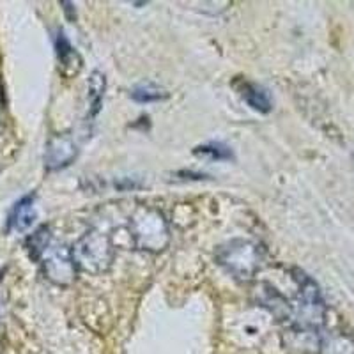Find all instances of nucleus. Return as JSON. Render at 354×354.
<instances>
[{"label": "nucleus", "mask_w": 354, "mask_h": 354, "mask_svg": "<svg viewBox=\"0 0 354 354\" xmlns=\"http://www.w3.org/2000/svg\"><path fill=\"white\" fill-rule=\"evenodd\" d=\"M292 278L298 287V296L292 303L289 324L296 333H319L326 322V305L321 289L308 274L299 270L292 271Z\"/></svg>", "instance_id": "f257e3e1"}, {"label": "nucleus", "mask_w": 354, "mask_h": 354, "mask_svg": "<svg viewBox=\"0 0 354 354\" xmlns=\"http://www.w3.org/2000/svg\"><path fill=\"white\" fill-rule=\"evenodd\" d=\"M319 354H354V338L347 333H328L319 340Z\"/></svg>", "instance_id": "9b49d317"}, {"label": "nucleus", "mask_w": 354, "mask_h": 354, "mask_svg": "<svg viewBox=\"0 0 354 354\" xmlns=\"http://www.w3.org/2000/svg\"><path fill=\"white\" fill-rule=\"evenodd\" d=\"M236 87H238L239 96L246 101V105L252 110L259 113H270L273 110V100L266 87L248 80H239Z\"/></svg>", "instance_id": "6e6552de"}, {"label": "nucleus", "mask_w": 354, "mask_h": 354, "mask_svg": "<svg viewBox=\"0 0 354 354\" xmlns=\"http://www.w3.org/2000/svg\"><path fill=\"white\" fill-rule=\"evenodd\" d=\"M52 243V234H50L48 227H39L32 236H28L27 239V250L30 257L34 261H39L41 255L44 254V250L48 248Z\"/></svg>", "instance_id": "ddd939ff"}, {"label": "nucleus", "mask_w": 354, "mask_h": 354, "mask_svg": "<svg viewBox=\"0 0 354 354\" xmlns=\"http://www.w3.org/2000/svg\"><path fill=\"white\" fill-rule=\"evenodd\" d=\"M77 144L69 135H53L44 147V167L48 170L66 169L77 158Z\"/></svg>", "instance_id": "423d86ee"}, {"label": "nucleus", "mask_w": 354, "mask_h": 354, "mask_svg": "<svg viewBox=\"0 0 354 354\" xmlns=\"http://www.w3.org/2000/svg\"><path fill=\"white\" fill-rule=\"evenodd\" d=\"M41 268H43L44 277L55 286H71L77 278V264L73 259L71 248H68L62 243H50V246L44 250V254L39 259Z\"/></svg>", "instance_id": "39448f33"}, {"label": "nucleus", "mask_w": 354, "mask_h": 354, "mask_svg": "<svg viewBox=\"0 0 354 354\" xmlns=\"http://www.w3.org/2000/svg\"><path fill=\"white\" fill-rule=\"evenodd\" d=\"M195 154H201V156H207L211 160H230L232 158V151L223 144H205V145H198L197 149H195Z\"/></svg>", "instance_id": "4468645a"}, {"label": "nucleus", "mask_w": 354, "mask_h": 354, "mask_svg": "<svg viewBox=\"0 0 354 354\" xmlns=\"http://www.w3.org/2000/svg\"><path fill=\"white\" fill-rule=\"evenodd\" d=\"M77 270L88 274H101L109 271L115 259L112 239L101 230L91 229L71 248Z\"/></svg>", "instance_id": "7ed1b4c3"}, {"label": "nucleus", "mask_w": 354, "mask_h": 354, "mask_svg": "<svg viewBox=\"0 0 354 354\" xmlns=\"http://www.w3.org/2000/svg\"><path fill=\"white\" fill-rule=\"evenodd\" d=\"M106 91V78L105 75L97 69L91 73V77L87 80V105H88V115L96 117L100 113L101 105H103V97H105Z\"/></svg>", "instance_id": "9d476101"}, {"label": "nucleus", "mask_w": 354, "mask_h": 354, "mask_svg": "<svg viewBox=\"0 0 354 354\" xmlns=\"http://www.w3.org/2000/svg\"><path fill=\"white\" fill-rule=\"evenodd\" d=\"M55 48L57 59H59V64H61V71L68 75V77L77 75L82 69V57L78 55L77 50L73 48L64 32H59V36H57Z\"/></svg>", "instance_id": "1a4fd4ad"}, {"label": "nucleus", "mask_w": 354, "mask_h": 354, "mask_svg": "<svg viewBox=\"0 0 354 354\" xmlns=\"http://www.w3.org/2000/svg\"><path fill=\"white\" fill-rule=\"evenodd\" d=\"M4 109V88H2V84H0V112Z\"/></svg>", "instance_id": "2eb2a0df"}, {"label": "nucleus", "mask_w": 354, "mask_h": 354, "mask_svg": "<svg viewBox=\"0 0 354 354\" xmlns=\"http://www.w3.org/2000/svg\"><path fill=\"white\" fill-rule=\"evenodd\" d=\"M131 97L137 103H156V101L167 100L169 93L160 85L153 84V82H144V84H138L137 87H133Z\"/></svg>", "instance_id": "f8f14e48"}, {"label": "nucleus", "mask_w": 354, "mask_h": 354, "mask_svg": "<svg viewBox=\"0 0 354 354\" xmlns=\"http://www.w3.org/2000/svg\"><path fill=\"white\" fill-rule=\"evenodd\" d=\"M216 262L238 280H252L261 270L262 250L248 239H230L218 246Z\"/></svg>", "instance_id": "20e7f679"}, {"label": "nucleus", "mask_w": 354, "mask_h": 354, "mask_svg": "<svg viewBox=\"0 0 354 354\" xmlns=\"http://www.w3.org/2000/svg\"><path fill=\"white\" fill-rule=\"evenodd\" d=\"M37 220L36 197L34 194L21 197L17 204L12 205L11 213L8 216V232H27Z\"/></svg>", "instance_id": "0eeeda50"}, {"label": "nucleus", "mask_w": 354, "mask_h": 354, "mask_svg": "<svg viewBox=\"0 0 354 354\" xmlns=\"http://www.w3.org/2000/svg\"><path fill=\"white\" fill-rule=\"evenodd\" d=\"M129 236L140 252L160 254L170 243L169 221L158 207L138 205L129 216Z\"/></svg>", "instance_id": "f03ea898"}]
</instances>
